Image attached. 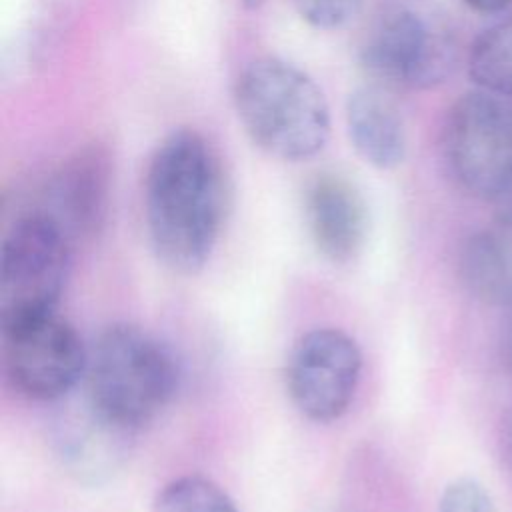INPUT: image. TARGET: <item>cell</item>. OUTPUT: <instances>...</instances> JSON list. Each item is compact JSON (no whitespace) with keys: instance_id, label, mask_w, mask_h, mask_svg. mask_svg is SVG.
I'll return each instance as SVG.
<instances>
[{"instance_id":"30bf717a","label":"cell","mask_w":512,"mask_h":512,"mask_svg":"<svg viewBox=\"0 0 512 512\" xmlns=\"http://www.w3.org/2000/svg\"><path fill=\"white\" fill-rule=\"evenodd\" d=\"M112 186V160L104 146L90 144L68 156L48 178L38 212L48 216L76 246L104 226Z\"/></svg>"},{"instance_id":"7c38bea8","label":"cell","mask_w":512,"mask_h":512,"mask_svg":"<svg viewBox=\"0 0 512 512\" xmlns=\"http://www.w3.org/2000/svg\"><path fill=\"white\" fill-rule=\"evenodd\" d=\"M386 90L380 84L360 86L350 92L344 106L350 144L366 164L378 170L400 166L408 148L404 118Z\"/></svg>"},{"instance_id":"ffe728a7","label":"cell","mask_w":512,"mask_h":512,"mask_svg":"<svg viewBox=\"0 0 512 512\" xmlns=\"http://www.w3.org/2000/svg\"><path fill=\"white\" fill-rule=\"evenodd\" d=\"M500 450H502L506 464L512 468V410L508 412V416L504 418L502 428H500Z\"/></svg>"},{"instance_id":"d6986e66","label":"cell","mask_w":512,"mask_h":512,"mask_svg":"<svg viewBox=\"0 0 512 512\" xmlns=\"http://www.w3.org/2000/svg\"><path fill=\"white\" fill-rule=\"evenodd\" d=\"M494 208H496V220L512 224V180L504 188V192L496 198Z\"/></svg>"},{"instance_id":"8fae6325","label":"cell","mask_w":512,"mask_h":512,"mask_svg":"<svg viewBox=\"0 0 512 512\" xmlns=\"http://www.w3.org/2000/svg\"><path fill=\"white\" fill-rule=\"evenodd\" d=\"M304 220L312 244L332 264L352 262L364 248L368 212L358 188L340 174H316L304 190Z\"/></svg>"},{"instance_id":"5b68a950","label":"cell","mask_w":512,"mask_h":512,"mask_svg":"<svg viewBox=\"0 0 512 512\" xmlns=\"http://www.w3.org/2000/svg\"><path fill=\"white\" fill-rule=\"evenodd\" d=\"M438 146L450 180L494 204L512 180V98L480 88L462 94L446 110Z\"/></svg>"},{"instance_id":"277c9868","label":"cell","mask_w":512,"mask_h":512,"mask_svg":"<svg viewBox=\"0 0 512 512\" xmlns=\"http://www.w3.org/2000/svg\"><path fill=\"white\" fill-rule=\"evenodd\" d=\"M178 378L166 344L140 326L116 322L88 344L82 386L102 412L138 434L172 402Z\"/></svg>"},{"instance_id":"7a4b0ae2","label":"cell","mask_w":512,"mask_h":512,"mask_svg":"<svg viewBox=\"0 0 512 512\" xmlns=\"http://www.w3.org/2000/svg\"><path fill=\"white\" fill-rule=\"evenodd\" d=\"M234 108L248 138L284 162L314 158L330 138V106L322 88L278 56L254 58L240 70Z\"/></svg>"},{"instance_id":"ac0fdd59","label":"cell","mask_w":512,"mask_h":512,"mask_svg":"<svg viewBox=\"0 0 512 512\" xmlns=\"http://www.w3.org/2000/svg\"><path fill=\"white\" fill-rule=\"evenodd\" d=\"M470 10L480 14H500L504 12L512 0H462Z\"/></svg>"},{"instance_id":"52a82bcc","label":"cell","mask_w":512,"mask_h":512,"mask_svg":"<svg viewBox=\"0 0 512 512\" xmlns=\"http://www.w3.org/2000/svg\"><path fill=\"white\" fill-rule=\"evenodd\" d=\"M4 370L28 398L56 402L84 380L88 346L56 312L2 326Z\"/></svg>"},{"instance_id":"e0dca14e","label":"cell","mask_w":512,"mask_h":512,"mask_svg":"<svg viewBox=\"0 0 512 512\" xmlns=\"http://www.w3.org/2000/svg\"><path fill=\"white\" fill-rule=\"evenodd\" d=\"M364 0H294L302 20L316 30L344 28L362 8Z\"/></svg>"},{"instance_id":"ba28073f","label":"cell","mask_w":512,"mask_h":512,"mask_svg":"<svg viewBox=\"0 0 512 512\" xmlns=\"http://www.w3.org/2000/svg\"><path fill=\"white\" fill-rule=\"evenodd\" d=\"M362 372L356 340L340 328H314L302 334L286 360V392L308 420L328 424L352 404Z\"/></svg>"},{"instance_id":"9a60e30c","label":"cell","mask_w":512,"mask_h":512,"mask_svg":"<svg viewBox=\"0 0 512 512\" xmlns=\"http://www.w3.org/2000/svg\"><path fill=\"white\" fill-rule=\"evenodd\" d=\"M150 512H240L230 494L214 480L188 474L168 482L154 498Z\"/></svg>"},{"instance_id":"7402d4cb","label":"cell","mask_w":512,"mask_h":512,"mask_svg":"<svg viewBox=\"0 0 512 512\" xmlns=\"http://www.w3.org/2000/svg\"><path fill=\"white\" fill-rule=\"evenodd\" d=\"M264 2H266V0H242V4H244L246 8H260Z\"/></svg>"},{"instance_id":"2e32d148","label":"cell","mask_w":512,"mask_h":512,"mask_svg":"<svg viewBox=\"0 0 512 512\" xmlns=\"http://www.w3.org/2000/svg\"><path fill=\"white\" fill-rule=\"evenodd\" d=\"M436 512H498L486 486L472 476L450 480L440 498Z\"/></svg>"},{"instance_id":"9c48e42d","label":"cell","mask_w":512,"mask_h":512,"mask_svg":"<svg viewBox=\"0 0 512 512\" xmlns=\"http://www.w3.org/2000/svg\"><path fill=\"white\" fill-rule=\"evenodd\" d=\"M52 404L50 446L64 472L86 486L108 482L126 464L136 432L102 412L82 384Z\"/></svg>"},{"instance_id":"8992f818","label":"cell","mask_w":512,"mask_h":512,"mask_svg":"<svg viewBox=\"0 0 512 512\" xmlns=\"http://www.w3.org/2000/svg\"><path fill=\"white\" fill-rule=\"evenodd\" d=\"M74 244L42 212L8 228L0 254V326L56 312L66 288Z\"/></svg>"},{"instance_id":"4fadbf2b","label":"cell","mask_w":512,"mask_h":512,"mask_svg":"<svg viewBox=\"0 0 512 512\" xmlns=\"http://www.w3.org/2000/svg\"><path fill=\"white\" fill-rule=\"evenodd\" d=\"M458 276L476 300L512 310V224L496 220L466 236L458 250Z\"/></svg>"},{"instance_id":"44dd1931","label":"cell","mask_w":512,"mask_h":512,"mask_svg":"<svg viewBox=\"0 0 512 512\" xmlns=\"http://www.w3.org/2000/svg\"><path fill=\"white\" fill-rule=\"evenodd\" d=\"M500 356H502V362L508 368V372H512V324L508 326V330L504 332V336L500 340Z\"/></svg>"},{"instance_id":"3957f363","label":"cell","mask_w":512,"mask_h":512,"mask_svg":"<svg viewBox=\"0 0 512 512\" xmlns=\"http://www.w3.org/2000/svg\"><path fill=\"white\" fill-rule=\"evenodd\" d=\"M358 60L374 84L388 90H432L458 66V32L436 0H376Z\"/></svg>"},{"instance_id":"6da1fadb","label":"cell","mask_w":512,"mask_h":512,"mask_svg":"<svg viewBox=\"0 0 512 512\" xmlns=\"http://www.w3.org/2000/svg\"><path fill=\"white\" fill-rule=\"evenodd\" d=\"M228 210V184L218 154L194 130L162 140L144 180L150 246L168 270L196 274L210 260Z\"/></svg>"},{"instance_id":"5bb4252c","label":"cell","mask_w":512,"mask_h":512,"mask_svg":"<svg viewBox=\"0 0 512 512\" xmlns=\"http://www.w3.org/2000/svg\"><path fill=\"white\" fill-rule=\"evenodd\" d=\"M468 76L476 88L512 98V16L476 36L468 50Z\"/></svg>"}]
</instances>
